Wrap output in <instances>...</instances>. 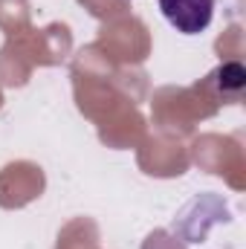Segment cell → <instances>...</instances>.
<instances>
[{"instance_id":"1","label":"cell","mask_w":246,"mask_h":249,"mask_svg":"<svg viewBox=\"0 0 246 249\" xmlns=\"http://www.w3.org/2000/svg\"><path fill=\"white\" fill-rule=\"evenodd\" d=\"M159 9L177 32L197 35L211 23L214 0H159Z\"/></svg>"}]
</instances>
